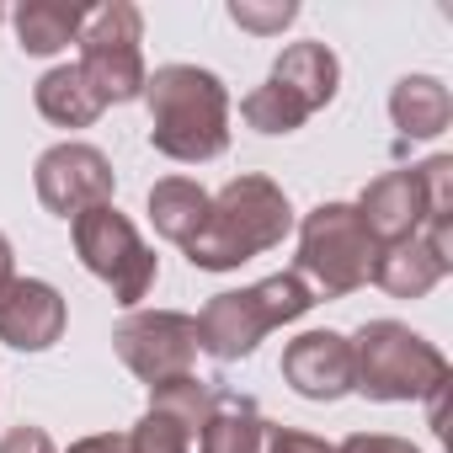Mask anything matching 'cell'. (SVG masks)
Wrapping results in <instances>:
<instances>
[{"instance_id": "cell-1", "label": "cell", "mask_w": 453, "mask_h": 453, "mask_svg": "<svg viewBox=\"0 0 453 453\" xmlns=\"http://www.w3.org/2000/svg\"><path fill=\"white\" fill-rule=\"evenodd\" d=\"M70 33H75V12H22V38H27V49L33 54H49V49H59V43H70Z\"/></svg>"}]
</instances>
